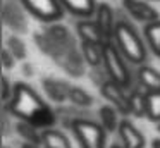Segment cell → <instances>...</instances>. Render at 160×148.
I'll list each match as a JSON object with an SVG mask.
<instances>
[{"label": "cell", "instance_id": "obj_1", "mask_svg": "<svg viewBox=\"0 0 160 148\" xmlns=\"http://www.w3.org/2000/svg\"><path fill=\"white\" fill-rule=\"evenodd\" d=\"M7 109L19 120H26L38 129H50L55 124L53 110L40 98V95L26 83H14V91L7 102Z\"/></svg>", "mask_w": 160, "mask_h": 148}, {"label": "cell", "instance_id": "obj_2", "mask_svg": "<svg viewBox=\"0 0 160 148\" xmlns=\"http://www.w3.org/2000/svg\"><path fill=\"white\" fill-rule=\"evenodd\" d=\"M114 43L121 50V54L128 59V62L136 65L145 64L148 52L143 43L141 36L138 34L136 28L128 21H117V26L114 31Z\"/></svg>", "mask_w": 160, "mask_h": 148}, {"label": "cell", "instance_id": "obj_3", "mask_svg": "<svg viewBox=\"0 0 160 148\" xmlns=\"http://www.w3.org/2000/svg\"><path fill=\"white\" fill-rule=\"evenodd\" d=\"M126 60L128 59L121 54V50L114 43V40L105 41V45H103V69H105V72H107L108 79H112L117 84H121L122 88L128 89L131 86V72L128 69Z\"/></svg>", "mask_w": 160, "mask_h": 148}, {"label": "cell", "instance_id": "obj_4", "mask_svg": "<svg viewBox=\"0 0 160 148\" xmlns=\"http://www.w3.org/2000/svg\"><path fill=\"white\" fill-rule=\"evenodd\" d=\"M74 136L81 148H107V129L90 119H76L71 122Z\"/></svg>", "mask_w": 160, "mask_h": 148}, {"label": "cell", "instance_id": "obj_5", "mask_svg": "<svg viewBox=\"0 0 160 148\" xmlns=\"http://www.w3.org/2000/svg\"><path fill=\"white\" fill-rule=\"evenodd\" d=\"M21 3L31 16L43 23H55L64 14L60 0H21Z\"/></svg>", "mask_w": 160, "mask_h": 148}, {"label": "cell", "instance_id": "obj_6", "mask_svg": "<svg viewBox=\"0 0 160 148\" xmlns=\"http://www.w3.org/2000/svg\"><path fill=\"white\" fill-rule=\"evenodd\" d=\"M124 89L126 88H122L121 84H117V83L112 81V79H107V81L100 86L102 96H103L110 105H114L121 114L128 115V114H131V107H129V95H126Z\"/></svg>", "mask_w": 160, "mask_h": 148}, {"label": "cell", "instance_id": "obj_7", "mask_svg": "<svg viewBox=\"0 0 160 148\" xmlns=\"http://www.w3.org/2000/svg\"><path fill=\"white\" fill-rule=\"evenodd\" d=\"M117 133L122 141V148H145V136L129 119H122L119 122Z\"/></svg>", "mask_w": 160, "mask_h": 148}, {"label": "cell", "instance_id": "obj_8", "mask_svg": "<svg viewBox=\"0 0 160 148\" xmlns=\"http://www.w3.org/2000/svg\"><path fill=\"white\" fill-rule=\"evenodd\" d=\"M95 21H97L98 28L102 29L105 40H114V31L117 26V21H115V12L107 2H100L97 7V12H95Z\"/></svg>", "mask_w": 160, "mask_h": 148}, {"label": "cell", "instance_id": "obj_9", "mask_svg": "<svg viewBox=\"0 0 160 148\" xmlns=\"http://www.w3.org/2000/svg\"><path fill=\"white\" fill-rule=\"evenodd\" d=\"M122 7L131 14L136 21H143V23H152V21L158 19V12L155 7H152L145 0H122Z\"/></svg>", "mask_w": 160, "mask_h": 148}, {"label": "cell", "instance_id": "obj_10", "mask_svg": "<svg viewBox=\"0 0 160 148\" xmlns=\"http://www.w3.org/2000/svg\"><path fill=\"white\" fill-rule=\"evenodd\" d=\"M76 31H78V36H79L81 41H91V43H100V45H103L107 41L103 33H102V29L98 28L95 17H86V19L78 21Z\"/></svg>", "mask_w": 160, "mask_h": 148}, {"label": "cell", "instance_id": "obj_11", "mask_svg": "<svg viewBox=\"0 0 160 148\" xmlns=\"http://www.w3.org/2000/svg\"><path fill=\"white\" fill-rule=\"evenodd\" d=\"M60 3L69 14L79 17V19L95 17L98 7L97 0H60Z\"/></svg>", "mask_w": 160, "mask_h": 148}, {"label": "cell", "instance_id": "obj_12", "mask_svg": "<svg viewBox=\"0 0 160 148\" xmlns=\"http://www.w3.org/2000/svg\"><path fill=\"white\" fill-rule=\"evenodd\" d=\"M136 78L145 91H160V72L155 67L141 64L136 71Z\"/></svg>", "mask_w": 160, "mask_h": 148}, {"label": "cell", "instance_id": "obj_13", "mask_svg": "<svg viewBox=\"0 0 160 148\" xmlns=\"http://www.w3.org/2000/svg\"><path fill=\"white\" fill-rule=\"evenodd\" d=\"M103 45L91 43V41H81L79 50H81V55H83L84 62L88 65H91V67L103 65Z\"/></svg>", "mask_w": 160, "mask_h": 148}, {"label": "cell", "instance_id": "obj_14", "mask_svg": "<svg viewBox=\"0 0 160 148\" xmlns=\"http://www.w3.org/2000/svg\"><path fill=\"white\" fill-rule=\"evenodd\" d=\"M4 23L14 31H22L26 28V19L18 2H5L4 5Z\"/></svg>", "mask_w": 160, "mask_h": 148}, {"label": "cell", "instance_id": "obj_15", "mask_svg": "<svg viewBox=\"0 0 160 148\" xmlns=\"http://www.w3.org/2000/svg\"><path fill=\"white\" fill-rule=\"evenodd\" d=\"M42 146L43 148H72L67 136L59 129H43L42 131Z\"/></svg>", "mask_w": 160, "mask_h": 148}, {"label": "cell", "instance_id": "obj_16", "mask_svg": "<svg viewBox=\"0 0 160 148\" xmlns=\"http://www.w3.org/2000/svg\"><path fill=\"white\" fill-rule=\"evenodd\" d=\"M69 84H66L64 81L59 79H52V78H45L43 79V89L45 93L53 100V102H64L67 100V93H69Z\"/></svg>", "mask_w": 160, "mask_h": 148}, {"label": "cell", "instance_id": "obj_17", "mask_svg": "<svg viewBox=\"0 0 160 148\" xmlns=\"http://www.w3.org/2000/svg\"><path fill=\"white\" fill-rule=\"evenodd\" d=\"M143 34H145V41L148 45V48L152 50V54L160 57V19L146 23Z\"/></svg>", "mask_w": 160, "mask_h": 148}, {"label": "cell", "instance_id": "obj_18", "mask_svg": "<svg viewBox=\"0 0 160 148\" xmlns=\"http://www.w3.org/2000/svg\"><path fill=\"white\" fill-rule=\"evenodd\" d=\"M117 112L119 110L115 109L114 105H110V103H107V105H102L100 110H98V117H100V124L108 131H115L119 127V117H117Z\"/></svg>", "mask_w": 160, "mask_h": 148}, {"label": "cell", "instance_id": "obj_19", "mask_svg": "<svg viewBox=\"0 0 160 148\" xmlns=\"http://www.w3.org/2000/svg\"><path fill=\"white\" fill-rule=\"evenodd\" d=\"M129 107L134 117H146V91L132 89L129 93Z\"/></svg>", "mask_w": 160, "mask_h": 148}, {"label": "cell", "instance_id": "obj_20", "mask_svg": "<svg viewBox=\"0 0 160 148\" xmlns=\"http://www.w3.org/2000/svg\"><path fill=\"white\" fill-rule=\"evenodd\" d=\"M146 117L160 122V91H146Z\"/></svg>", "mask_w": 160, "mask_h": 148}, {"label": "cell", "instance_id": "obj_21", "mask_svg": "<svg viewBox=\"0 0 160 148\" xmlns=\"http://www.w3.org/2000/svg\"><path fill=\"white\" fill-rule=\"evenodd\" d=\"M67 100H71L74 105L83 107V109H86V107H91V105H93V96H91L90 93L86 91V89L78 88V86H71V88H69V93H67Z\"/></svg>", "mask_w": 160, "mask_h": 148}, {"label": "cell", "instance_id": "obj_22", "mask_svg": "<svg viewBox=\"0 0 160 148\" xmlns=\"http://www.w3.org/2000/svg\"><path fill=\"white\" fill-rule=\"evenodd\" d=\"M5 48H9V52H11L16 59H19V60H22V59L26 57V45H24V41H22L19 36H11L9 38L7 47Z\"/></svg>", "mask_w": 160, "mask_h": 148}, {"label": "cell", "instance_id": "obj_23", "mask_svg": "<svg viewBox=\"0 0 160 148\" xmlns=\"http://www.w3.org/2000/svg\"><path fill=\"white\" fill-rule=\"evenodd\" d=\"M12 91H14V84L11 86L9 78L4 76V78H2V100H4V102H9L11 96H12Z\"/></svg>", "mask_w": 160, "mask_h": 148}, {"label": "cell", "instance_id": "obj_24", "mask_svg": "<svg viewBox=\"0 0 160 148\" xmlns=\"http://www.w3.org/2000/svg\"><path fill=\"white\" fill-rule=\"evenodd\" d=\"M14 60H16V57L9 52V48H4V50H2V62H4V67L11 69L12 65H14Z\"/></svg>", "mask_w": 160, "mask_h": 148}, {"label": "cell", "instance_id": "obj_25", "mask_svg": "<svg viewBox=\"0 0 160 148\" xmlns=\"http://www.w3.org/2000/svg\"><path fill=\"white\" fill-rule=\"evenodd\" d=\"M152 148H160V138H155L152 141Z\"/></svg>", "mask_w": 160, "mask_h": 148}, {"label": "cell", "instance_id": "obj_26", "mask_svg": "<svg viewBox=\"0 0 160 148\" xmlns=\"http://www.w3.org/2000/svg\"><path fill=\"white\" fill-rule=\"evenodd\" d=\"M22 148H43V146H40V145H33V143H24Z\"/></svg>", "mask_w": 160, "mask_h": 148}, {"label": "cell", "instance_id": "obj_27", "mask_svg": "<svg viewBox=\"0 0 160 148\" xmlns=\"http://www.w3.org/2000/svg\"><path fill=\"white\" fill-rule=\"evenodd\" d=\"M24 74H29V76L33 74V72H31V65H24Z\"/></svg>", "mask_w": 160, "mask_h": 148}, {"label": "cell", "instance_id": "obj_28", "mask_svg": "<svg viewBox=\"0 0 160 148\" xmlns=\"http://www.w3.org/2000/svg\"><path fill=\"white\" fill-rule=\"evenodd\" d=\"M157 131L160 133V122H157Z\"/></svg>", "mask_w": 160, "mask_h": 148}, {"label": "cell", "instance_id": "obj_29", "mask_svg": "<svg viewBox=\"0 0 160 148\" xmlns=\"http://www.w3.org/2000/svg\"><path fill=\"white\" fill-rule=\"evenodd\" d=\"M112 148H121V146H117V145H114V146H112Z\"/></svg>", "mask_w": 160, "mask_h": 148}, {"label": "cell", "instance_id": "obj_30", "mask_svg": "<svg viewBox=\"0 0 160 148\" xmlns=\"http://www.w3.org/2000/svg\"><path fill=\"white\" fill-rule=\"evenodd\" d=\"M152 2H158V0H152Z\"/></svg>", "mask_w": 160, "mask_h": 148}]
</instances>
